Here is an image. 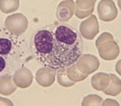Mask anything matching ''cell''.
I'll use <instances>...</instances> for the list:
<instances>
[{
  "mask_svg": "<svg viewBox=\"0 0 121 106\" xmlns=\"http://www.w3.org/2000/svg\"><path fill=\"white\" fill-rule=\"evenodd\" d=\"M30 50L40 65L59 70L79 61L84 52V44L77 30L58 23L38 29L30 39Z\"/></svg>",
  "mask_w": 121,
  "mask_h": 106,
  "instance_id": "cell-1",
  "label": "cell"
},
{
  "mask_svg": "<svg viewBox=\"0 0 121 106\" xmlns=\"http://www.w3.org/2000/svg\"><path fill=\"white\" fill-rule=\"evenodd\" d=\"M18 0H0V9L4 13H10L18 8Z\"/></svg>",
  "mask_w": 121,
  "mask_h": 106,
  "instance_id": "cell-4",
  "label": "cell"
},
{
  "mask_svg": "<svg viewBox=\"0 0 121 106\" xmlns=\"http://www.w3.org/2000/svg\"><path fill=\"white\" fill-rule=\"evenodd\" d=\"M27 51L28 46L23 38L7 29L0 28V57L6 61L10 68L20 62Z\"/></svg>",
  "mask_w": 121,
  "mask_h": 106,
  "instance_id": "cell-2",
  "label": "cell"
},
{
  "mask_svg": "<svg viewBox=\"0 0 121 106\" xmlns=\"http://www.w3.org/2000/svg\"><path fill=\"white\" fill-rule=\"evenodd\" d=\"M6 29L16 34H21L27 28L28 20L21 13L13 14L9 16L5 20Z\"/></svg>",
  "mask_w": 121,
  "mask_h": 106,
  "instance_id": "cell-3",
  "label": "cell"
}]
</instances>
